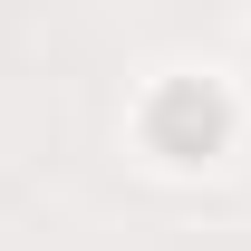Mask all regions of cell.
Instances as JSON below:
<instances>
[{
  "mask_svg": "<svg viewBox=\"0 0 251 251\" xmlns=\"http://www.w3.org/2000/svg\"><path fill=\"white\" fill-rule=\"evenodd\" d=\"M135 126H145V145H155L164 164H213L222 145H232V97H222L213 77H164Z\"/></svg>",
  "mask_w": 251,
  "mask_h": 251,
  "instance_id": "cell-1",
  "label": "cell"
}]
</instances>
